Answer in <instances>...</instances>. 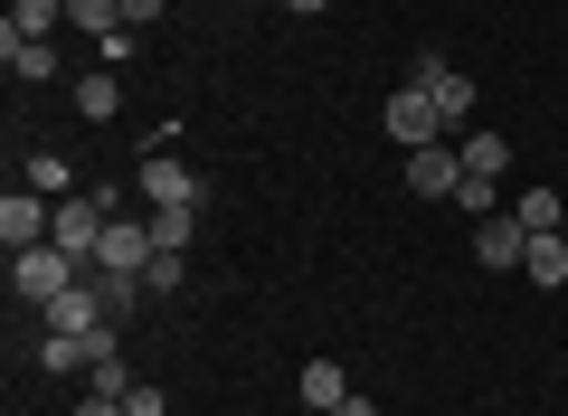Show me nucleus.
I'll return each instance as SVG.
<instances>
[{
  "mask_svg": "<svg viewBox=\"0 0 568 416\" xmlns=\"http://www.w3.org/2000/svg\"><path fill=\"white\" fill-rule=\"evenodd\" d=\"M58 332V341H95V332H114V313H104V294H95V275H77L58 303H39V341Z\"/></svg>",
  "mask_w": 568,
  "mask_h": 416,
  "instance_id": "nucleus-1",
  "label": "nucleus"
},
{
  "mask_svg": "<svg viewBox=\"0 0 568 416\" xmlns=\"http://www.w3.org/2000/svg\"><path fill=\"white\" fill-rule=\"evenodd\" d=\"M133 190H142V209H200V180H190V161L171 152V142H152V152H142Z\"/></svg>",
  "mask_w": 568,
  "mask_h": 416,
  "instance_id": "nucleus-2",
  "label": "nucleus"
},
{
  "mask_svg": "<svg viewBox=\"0 0 568 416\" xmlns=\"http://www.w3.org/2000/svg\"><path fill=\"white\" fill-rule=\"evenodd\" d=\"M407 77L426 85V95H436V114H446V133H465L474 123V77L455 58H436V48H426V58H407Z\"/></svg>",
  "mask_w": 568,
  "mask_h": 416,
  "instance_id": "nucleus-3",
  "label": "nucleus"
},
{
  "mask_svg": "<svg viewBox=\"0 0 568 416\" xmlns=\"http://www.w3.org/2000/svg\"><path fill=\"white\" fill-rule=\"evenodd\" d=\"M379 123H388V133H398V152H417V142H446V114H436V95H426L417 77H407L398 95L379 104Z\"/></svg>",
  "mask_w": 568,
  "mask_h": 416,
  "instance_id": "nucleus-4",
  "label": "nucleus"
},
{
  "mask_svg": "<svg viewBox=\"0 0 568 416\" xmlns=\"http://www.w3.org/2000/svg\"><path fill=\"white\" fill-rule=\"evenodd\" d=\"M77 275H85V265L67 256V246H29V256H10V284H20V303H58Z\"/></svg>",
  "mask_w": 568,
  "mask_h": 416,
  "instance_id": "nucleus-5",
  "label": "nucleus"
},
{
  "mask_svg": "<svg viewBox=\"0 0 568 416\" xmlns=\"http://www.w3.org/2000/svg\"><path fill=\"white\" fill-rule=\"evenodd\" d=\"M48 237H58V199H39V190L0 199V246H10V256H29V246H48Z\"/></svg>",
  "mask_w": 568,
  "mask_h": 416,
  "instance_id": "nucleus-6",
  "label": "nucleus"
},
{
  "mask_svg": "<svg viewBox=\"0 0 568 416\" xmlns=\"http://www.w3.org/2000/svg\"><path fill=\"white\" fill-rule=\"evenodd\" d=\"M407 190L417 199H455L465 190V142H417V152H407Z\"/></svg>",
  "mask_w": 568,
  "mask_h": 416,
  "instance_id": "nucleus-7",
  "label": "nucleus"
},
{
  "mask_svg": "<svg viewBox=\"0 0 568 416\" xmlns=\"http://www.w3.org/2000/svg\"><path fill=\"white\" fill-rule=\"evenodd\" d=\"M162 256V246H152V219H114L104 227V246H95V275H133L142 284V265Z\"/></svg>",
  "mask_w": 568,
  "mask_h": 416,
  "instance_id": "nucleus-8",
  "label": "nucleus"
},
{
  "mask_svg": "<svg viewBox=\"0 0 568 416\" xmlns=\"http://www.w3.org/2000/svg\"><path fill=\"white\" fill-rule=\"evenodd\" d=\"M474 256H484V265H511V275H521V256H530V227L511 219V209H493V219H474Z\"/></svg>",
  "mask_w": 568,
  "mask_h": 416,
  "instance_id": "nucleus-9",
  "label": "nucleus"
},
{
  "mask_svg": "<svg viewBox=\"0 0 568 416\" xmlns=\"http://www.w3.org/2000/svg\"><path fill=\"white\" fill-rule=\"evenodd\" d=\"M67 95H77V114H85V123H114V114H123V77H114V67H85Z\"/></svg>",
  "mask_w": 568,
  "mask_h": 416,
  "instance_id": "nucleus-10",
  "label": "nucleus"
},
{
  "mask_svg": "<svg viewBox=\"0 0 568 416\" xmlns=\"http://www.w3.org/2000/svg\"><path fill=\"white\" fill-rule=\"evenodd\" d=\"M0 58H10V77H20V85L58 77V48H48V39H0Z\"/></svg>",
  "mask_w": 568,
  "mask_h": 416,
  "instance_id": "nucleus-11",
  "label": "nucleus"
},
{
  "mask_svg": "<svg viewBox=\"0 0 568 416\" xmlns=\"http://www.w3.org/2000/svg\"><path fill=\"white\" fill-rule=\"evenodd\" d=\"M342 397H351L342 359H304V407H313V416H332V407H342Z\"/></svg>",
  "mask_w": 568,
  "mask_h": 416,
  "instance_id": "nucleus-12",
  "label": "nucleus"
},
{
  "mask_svg": "<svg viewBox=\"0 0 568 416\" xmlns=\"http://www.w3.org/2000/svg\"><path fill=\"white\" fill-rule=\"evenodd\" d=\"M58 20H67V0H10V20H0V39H48Z\"/></svg>",
  "mask_w": 568,
  "mask_h": 416,
  "instance_id": "nucleus-13",
  "label": "nucleus"
},
{
  "mask_svg": "<svg viewBox=\"0 0 568 416\" xmlns=\"http://www.w3.org/2000/svg\"><path fill=\"white\" fill-rule=\"evenodd\" d=\"M511 219H521L530 237H559V219H568V199H559V190H521V199H511Z\"/></svg>",
  "mask_w": 568,
  "mask_h": 416,
  "instance_id": "nucleus-14",
  "label": "nucleus"
},
{
  "mask_svg": "<svg viewBox=\"0 0 568 416\" xmlns=\"http://www.w3.org/2000/svg\"><path fill=\"white\" fill-rule=\"evenodd\" d=\"M29 190H39V199H77V171H67V152H29Z\"/></svg>",
  "mask_w": 568,
  "mask_h": 416,
  "instance_id": "nucleus-15",
  "label": "nucleus"
},
{
  "mask_svg": "<svg viewBox=\"0 0 568 416\" xmlns=\"http://www.w3.org/2000/svg\"><path fill=\"white\" fill-rule=\"evenodd\" d=\"M521 275H530V284H568V237H530Z\"/></svg>",
  "mask_w": 568,
  "mask_h": 416,
  "instance_id": "nucleus-16",
  "label": "nucleus"
},
{
  "mask_svg": "<svg viewBox=\"0 0 568 416\" xmlns=\"http://www.w3.org/2000/svg\"><path fill=\"white\" fill-rule=\"evenodd\" d=\"M465 171L503 180V171H511V142H503V133H465Z\"/></svg>",
  "mask_w": 568,
  "mask_h": 416,
  "instance_id": "nucleus-17",
  "label": "nucleus"
},
{
  "mask_svg": "<svg viewBox=\"0 0 568 416\" xmlns=\"http://www.w3.org/2000/svg\"><path fill=\"white\" fill-rule=\"evenodd\" d=\"M67 20H77L85 39H114V29H123V0H67Z\"/></svg>",
  "mask_w": 568,
  "mask_h": 416,
  "instance_id": "nucleus-18",
  "label": "nucleus"
},
{
  "mask_svg": "<svg viewBox=\"0 0 568 416\" xmlns=\"http://www.w3.org/2000/svg\"><path fill=\"white\" fill-rule=\"evenodd\" d=\"M190 227H200V209H152V246H171V256L190 246Z\"/></svg>",
  "mask_w": 568,
  "mask_h": 416,
  "instance_id": "nucleus-19",
  "label": "nucleus"
},
{
  "mask_svg": "<svg viewBox=\"0 0 568 416\" xmlns=\"http://www.w3.org/2000/svg\"><path fill=\"white\" fill-rule=\"evenodd\" d=\"M142 294H181V256H171V246L142 265Z\"/></svg>",
  "mask_w": 568,
  "mask_h": 416,
  "instance_id": "nucleus-20",
  "label": "nucleus"
},
{
  "mask_svg": "<svg viewBox=\"0 0 568 416\" xmlns=\"http://www.w3.org/2000/svg\"><path fill=\"white\" fill-rule=\"evenodd\" d=\"M123 407H133V416H171V397H162V388H142V378H133V397H123Z\"/></svg>",
  "mask_w": 568,
  "mask_h": 416,
  "instance_id": "nucleus-21",
  "label": "nucleus"
},
{
  "mask_svg": "<svg viewBox=\"0 0 568 416\" xmlns=\"http://www.w3.org/2000/svg\"><path fill=\"white\" fill-rule=\"evenodd\" d=\"M77 416H133V407H123V397H104V388H85V397H77Z\"/></svg>",
  "mask_w": 568,
  "mask_h": 416,
  "instance_id": "nucleus-22",
  "label": "nucleus"
},
{
  "mask_svg": "<svg viewBox=\"0 0 568 416\" xmlns=\"http://www.w3.org/2000/svg\"><path fill=\"white\" fill-rule=\"evenodd\" d=\"M162 10H171V0H123V29H152Z\"/></svg>",
  "mask_w": 568,
  "mask_h": 416,
  "instance_id": "nucleus-23",
  "label": "nucleus"
},
{
  "mask_svg": "<svg viewBox=\"0 0 568 416\" xmlns=\"http://www.w3.org/2000/svg\"><path fill=\"white\" fill-rule=\"evenodd\" d=\"M332 416H379V407H369V397H361V388H351V397H342V407H332Z\"/></svg>",
  "mask_w": 568,
  "mask_h": 416,
  "instance_id": "nucleus-24",
  "label": "nucleus"
},
{
  "mask_svg": "<svg viewBox=\"0 0 568 416\" xmlns=\"http://www.w3.org/2000/svg\"><path fill=\"white\" fill-rule=\"evenodd\" d=\"M284 10H294V20H323V10H332V0H284Z\"/></svg>",
  "mask_w": 568,
  "mask_h": 416,
  "instance_id": "nucleus-25",
  "label": "nucleus"
},
{
  "mask_svg": "<svg viewBox=\"0 0 568 416\" xmlns=\"http://www.w3.org/2000/svg\"><path fill=\"white\" fill-rule=\"evenodd\" d=\"M559 237H568V219H559Z\"/></svg>",
  "mask_w": 568,
  "mask_h": 416,
  "instance_id": "nucleus-26",
  "label": "nucleus"
}]
</instances>
